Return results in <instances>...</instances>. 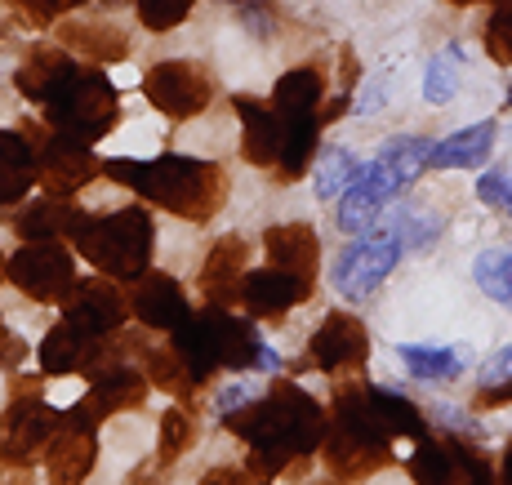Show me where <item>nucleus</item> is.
I'll return each instance as SVG.
<instances>
[{"mask_svg":"<svg viewBox=\"0 0 512 485\" xmlns=\"http://www.w3.org/2000/svg\"><path fill=\"white\" fill-rule=\"evenodd\" d=\"M36 187V147L27 134L0 130V205H18Z\"/></svg>","mask_w":512,"mask_h":485,"instance_id":"393cba45","label":"nucleus"},{"mask_svg":"<svg viewBox=\"0 0 512 485\" xmlns=\"http://www.w3.org/2000/svg\"><path fill=\"white\" fill-rule=\"evenodd\" d=\"M76 5H85V0H54V14H63V9H76Z\"/></svg>","mask_w":512,"mask_h":485,"instance_id":"8fccbe9b","label":"nucleus"},{"mask_svg":"<svg viewBox=\"0 0 512 485\" xmlns=\"http://www.w3.org/2000/svg\"><path fill=\"white\" fill-rule=\"evenodd\" d=\"M499 485H512V441L504 450V463H499Z\"/></svg>","mask_w":512,"mask_h":485,"instance_id":"09e8293b","label":"nucleus"},{"mask_svg":"<svg viewBox=\"0 0 512 485\" xmlns=\"http://www.w3.org/2000/svg\"><path fill=\"white\" fill-rule=\"evenodd\" d=\"M98 174V161L90 143H76L67 134L49 130L36 147V183L45 187V196H72Z\"/></svg>","mask_w":512,"mask_h":485,"instance_id":"9b49d317","label":"nucleus"},{"mask_svg":"<svg viewBox=\"0 0 512 485\" xmlns=\"http://www.w3.org/2000/svg\"><path fill=\"white\" fill-rule=\"evenodd\" d=\"M508 103H512V89H508Z\"/></svg>","mask_w":512,"mask_h":485,"instance_id":"5fc2aeb1","label":"nucleus"},{"mask_svg":"<svg viewBox=\"0 0 512 485\" xmlns=\"http://www.w3.org/2000/svg\"><path fill=\"white\" fill-rule=\"evenodd\" d=\"M0 276H5V259H0Z\"/></svg>","mask_w":512,"mask_h":485,"instance_id":"864d4df0","label":"nucleus"},{"mask_svg":"<svg viewBox=\"0 0 512 485\" xmlns=\"http://www.w3.org/2000/svg\"><path fill=\"white\" fill-rule=\"evenodd\" d=\"M415 485H464V463L455 454V441H432V432L410 454Z\"/></svg>","mask_w":512,"mask_h":485,"instance_id":"c85d7f7f","label":"nucleus"},{"mask_svg":"<svg viewBox=\"0 0 512 485\" xmlns=\"http://www.w3.org/2000/svg\"><path fill=\"white\" fill-rule=\"evenodd\" d=\"M370 405H374L379 423L392 432V437H410V441L428 437V419L419 414L415 401L397 397V392H388V388H370Z\"/></svg>","mask_w":512,"mask_h":485,"instance_id":"7c9ffc66","label":"nucleus"},{"mask_svg":"<svg viewBox=\"0 0 512 485\" xmlns=\"http://www.w3.org/2000/svg\"><path fill=\"white\" fill-rule=\"evenodd\" d=\"M232 112L241 116V152L250 165L259 170H277V156H281V116L272 103L250 94H236L232 98Z\"/></svg>","mask_w":512,"mask_h":485,"instance_id":"dca6fc26","label":"nucleus"},{"mask_svg":"<svg viewBox=\"0 0 512 485\" xmlns=\"http://www.w3.org/2000/svg\"><path fill=\"white\" fill-rule=\"evenodd\" d=\"M143 94H147V103L161 116H170V121H192V116H201L205 107H210L214 81L201 63L174 58V63H156L152 72L143 76Z\"/></svg>","mask_w":512,"mask_h":485,"instance_id":"1a4fd4ad","label":"nucleus"},{"mask_svg":"<svg viewBox=\"0 0 512 485\" xmlns=\"http://www.w3.org/2000/svg\"><path fill=\"white\" fill-rule=\"evenodd\" d=\"M196 0H139V23L147 32H174L187 23Z\"/></svg>","mask_w":512,"mask_h":485,"instance_id":"e433bc0d","label":"nucleus"},{"mask_svg":"<svg viewBox=\"0 0 512 485\" xmlns=\"http://www.w3.org/2000/svg\"><path fill=\"white\" fill-rule=\"evenodd\" d=\"M72 245L81 250V259H90L103 276H112V281H134V276H143L147 263H152L156 223L143 205H125V210L103 214V219L85 214L72 232Z\"/></svg>","mask_w":512,"mask_h":485,"instance_id":"20e7f679","label":"nucleus"},{"mask_svg":"<svg viewBox=\"0 0 512 485\" xmlns=\"http://www.w3.org/2000/svg\"><path fill=\"white\" fill-rule=\"evenodd\" d=\"M223 428L250 445V477H285V468L308 463L326 437V410L294 383H272V392L254 405H236L223 414Z\"/></svg>","mask_w":512,"mask_h":485,"instance_id":"f257e3e1","label":"nucleus"},{"mask_svg":"<svg viewBox=\"0 0 512 485\" xmlns=\"http://www.w3.org/2000/svg\"><path fill=\"white\" fill-rule=\"evenodd\" d=\"M125 316H130V303H125V294L116 290L112 281H103V276L76 281L72 294L63 299V321L72 325L76 334H85V339H107V334H116L125 325Z\"/></svg>","mask_w":512,"mask_h":485,"instance_id":"9d476101","label":"nucleus"},{"mask_svg":"<svg viewBox=\"0 0 512 485\" xmlns=\"http://www.w3.org/2000/svg\"><path fill=\"white\" fill-rule=\"evenodd\" d=\"M125 352H134V356H139V361L147 365V383H156V388L174 392L179 401H187V397L196 392L192 374H187V365L179 361V352H174L170 339L156 343V339H147V334H130V339H125Z\"/></svg>","mask_w":512,"mask_h":485,"instance_id":"5701e85b","label":"nucleus"},{"mask_svg":"<svg viewBox=\"0 0 512 485\" xmlns=\"http://www.w3.org/2000/svg\"><path fill=\"white\" fill-rule=\"evenodd\" d=\"M236 299H241V308L250 312L254 321H281L294 303L312 299V281L281 272V267H259V272H245L241 276Z\"/></svg>","mask_w":512,"mask_h":485,"instance_id":"4468645a","label":"nucleus"},{"mask_svg":"<svg viewBox=\"0 0 512 485\" xmlns=\"http://www.w3.org/2000/svg\"><path fill=\"white\" fill-rule=\"evenodd\" d=\"M125 303H130V312L139 316L147 330H161V334H170L174 325H183L187 316H192L183 285L174 281V276H165V272L134 276V290H130V299Z\"/></svg>","mask_w":512,"mask_h":485,"instance_id":"2eb2a0df","label":"nucleus"},{"mask_svg":"<svg viewBox=\"0 0 512 485\" xmlns=\"http://www.w3.org/2000/svg\"><path fill=\"white\" fill-rule=\"evenodd\" d=\"M196 441V428H192V414L187 410H165L161 414V445H156V459L170 468L174 459H183Z\"/></svg>","mask_w":512,"mask_h":485,"instance_id":"c9c22d12","label":"nucleus"},{"mask_svg":"<svg viewBox=\"0 0 512 485\" xmlns=\"http://www.w3.org/2000/svg\"><path fill=\"white\" fill-rule=\"evenodd\" d=\"M321 98H326V76H321V67H294V72H285L277 89H272L277 116L321 112Z\"/></svg>","mask_w":512,"mask_h":485,"instance_id":"c756f323","label":"nucleus"},{"mask_svg":"<svg viewBox=\"0 0 512 485\" xmlns=\"http://www.w3.org/2000/svg\"><path fill=\"white\" fill-rule=\"evenodd\" d=\"M401 227H374L361 241H352L334 263V290L343 299H366L379 290V281H388V272L401 259Z\"/></svg>","mask_w":512,"mask_h":485,"instance_id":"423d86ee","label":"nucleus"},{"mask_svg":"<svg viewBox=\"0 0 512 485\" xmlns=\"http://www.w3.org/2000/svg\"><path fill=\"white\" fill-rule=\"evenodd\" d=\"M107 178L121 187H134L143 201L179 214L187 223H205L223 210L228 201V174L214 161L196 156H156V161H107Z\"/></svg>","mask_w":512,"mask_h":485,"instance_id":"f03ea898","label":"nucleus"},{"mask_svg":"<svg viewBox=\"0 0 512 485\" xmlns=\"http://www.w3.org/2000/svg\"><path fill=\"white\" fill-rule=\"evenodd\" d=\"M428 152H432L428 138H392L379 156L392 165V170H397L401 183H415V178L428 170Z\"/></svg>","mask_w":512,"mask_h":485,"instance_id":"f704fd0d","label":"nucleus"},{"mask_svg":"<svg viewBox=\"0 0 512 485\" xmlns=\"http://www.w3.org/2000/svg\"><path fill=\"white\" fill-rule=\"evenodd\" d=\"M58 41L76 54L94 58V63H121L130 58V36L116 23H103V18H76V23L58 27Z\"/></svg>","mask_w":512,"mask_h":485,"instance_id":"b1692460","label":"nucleus"},{"mask_svg":"<svg viewBox=\"0 0 512 485\" xmlns=\"http://www.w3.org/2000/svg\"><path fill=\"white\" fill-rule=\"evenodd\" d=\"M201 485H250V472L245 468H210L201 477Z\"/></svg>","mask_w":512,"mask_h":485,"instance_id":"c03bdc74","label":"nucleus"},{"mask_svg":"<svg viewBox=\"0 0 512 485\" xmlns=\"http://www.w3.org/2000/svg\"><path fill=\"white\" fill-rule=\"evenodd\" d=\"M321 450H326L330 472H334V477H343V481L374 477L379 468H388V463H392V450H379V445H366V441H352V437H343V432H334V428H326Z\"/></svg>","mask_w":512,"mask_h":485,"instance_id":"a878e982","label":"nucleus"},{"mask_svg":"<svg viewBox=\"0 0 512 485\" xmlns=\"http://www.w3.org/2000/svg\"><path fill=\"white\" fill-rule=\"evenodd\" d=\"M499 379H512V348H504L486 365V383H499Z\"/></svg>","mask_w":512,"mask_h":485,"instance_id":"a18cd8bd","label":"nucleus"},{"mask_svg":"<svg viewBox=\"0 0 512 485\" xmlns=\"http://www.w3.org/2000/svg\"><path fill=\"white\" fill-rule=\"evenodd\" d=\"M477 285L490 294L495 303L512 308V250H486L477 254V267H472Z\"/></svg>","mask_w":512,"mask_h":485,"instance_id":"72a5a7b5","label":"nucleus"},{"mask_svg":"<svg viewBox=\"0 0 512 485\" xmlns=\"http://www.w3.org/2000/svg\"><path fill=\"white\" fill-rule=\"evenodd\" d=\"M94 463H98L94 432H81V428H67V423H58L54 437H49V445H45L49 485H85V477L94 472Z\"/></svg>","mask_w":512,"mask_h":485,"instance_id":"f3484780","label":"nucleus"},{"mask_svg":"<svg viewBox=\"0 0 512 485\" xmlns=\"http://www.w3.org/2000/svg\"><path fill=\"white\" fill-rule=\"evenodd\" d=\"M504 405H512V379L481 383V392L472 397V410H504Z\"/></svg>","mask_w":512,"mask_h":485,"instance_id":"ea45409f","label":"nucleus"},{"mask_svg":"<svg viewBox=\"0 0 512 485\" xmlns=\"http://www.w3.org/2000/svg\"><path fill=\"white\" fill-rule=\"evenodd\" d=\"M45 121L54 134H67L76 143L94 147L98 138H107L116 130V121H121V94H116V85L98 67L76 63L72 76L45 103Z\"/></svg>","mask_w":512,"mask_h":485,"instance_id":"39448f33","label":"nucleus"},{"mask_svg":"<svg viewBox=\"0 0 512 485\" xmlns=\"http://www.w3.org/2000/svg\"><path fill=\"white\" fill-rule=\"evenodd\" d=\"M495 5H504V0H495Z\"/></svg>","mask_w":512,"mask_h":485,"instance_id":"6e6d98bb","label":"nucleus"},{"mask_svg":"<svg viewBox=\"0 0 512 485\" xmlns=\"http://www.w3.org/2000/svg\"><path fill=\"white\" fill-rule=\"evenodd\" d=\"M170 343L179 352V361L187 365L196 388L210 383L219 370H254V356L263 348L259 330L250 321L214 308V303L205 312H192L183 325H174Z\"/></svg>","mask_w":512,"mask_h":485,"instance_id":"7ed1b4c3","label":"nucleus"},{"mask_svg":"<svg viewBox=\"0 0 512 485\" xmlns=\"http://www.w3.org/2000/svg\"><path fill=\"white\" fill-rule=\"evenodd\" d=\"M499 210H508V214H512V183H508V196H504V205H499Z\"/></svg>","mask_w":512,"mask_h":485,"instance_id":"3c124183","label":"nucleus"},{"mask_svg":"<svg viewBox=\"0 0 512 485\" xmlns=\"http://www.w3.org/2000/svg\"><path fill=\"white\" fill-rule=\"evenodd\" d=\"M27 356V343L18 339V334L5 330V321H0V370H18Z\"/></svg>","mask_w":512,"mask_h":485,"instance_id":"a19ab883","label":"nucleus"},{"mask_svg":"<svg viewBox=\"0 0 512 485\" xmlns=\"http://www.w3.org/2000/svg\"><path fill=\"white\" fill-rule=\"evenodd\" d=\"M401 187H406V183H401L397 170H392L383 156H379V161H370V165H361L357 178L343 187L339 232H370V227L379 223V210L401 192Z\"/></svg>","mask_w":512,"mask_h":485,"instance_id":"f8f14e48","label":"nucleus"},{"mask_svg":"<svg viewBox=\"0 0 512 485\" xmlns=\"http://www.w3.org/2000/svg\"><path fill=\"white\" fill-rule=\"evenodd\" d=\"M147 401V379L130 365H112L107 374L90 379V392H85V410H90L94 423H103L107 414H121V410H143Z\"/></svg>","mask_w":512,"mask_h":485,"instance_id":"6ab92c4d","label":"nucleus"},{"mask_svg":"<svg viewBox=\"0 0 512 485\" xmlns=\"http://www.w3.org/2000/svg\"><path fill=\"white\" fill-rule=\"evenodd\" d=\"M18 5L27 9L32 23H49V18H54V0H18Z\"/></svg>","mask_w":512,"mask_h":485,"instance_id":"49530a36","label":"nucleus"},{"mask_svg":"<svg viewBox=\"0 0 512 485\" xmlns=\"http://www.w3.org/2000/svg\"><path fill=\"white\" fill-rule=\"evenodd\" d=\"M263 250H268L272 267L290 276H303V281L317 285V267H321V241L308 223H277L263 232Z\"/></svg>","mask_w":512,"mask_h":485,"instance_id":"a211bd4d","label":"nucleus"},{"mask_svg":"<svg viewBox=\"0 0 512 485\" xmlns=\"http://www.w3.org/2000/svg\"><path fill=\"white\" fill-rule=\"evenodd\" d=\"M486 54L495 63H512V0L495 5V14L486 18Z\"/></svg>","mask_w":512,"mask_h":485,"instance_id":"4c0bfd02","label":"nucleus"},{"mask_svg":"<svg viewBox=\"0 0 512 485\" xmlns=\"http://www.w3.org/2000/svg\"><path fill=\"white\" fill-rule=\"evenodd\" d=\"M450 5H477V0H450Z\"/></svg>","mask_w":512,"mask_h":485,"instance_id":"603ef678","label":"nucleus"},{"mask_svg":"<svg viewBox=\"0 0 512 485\" xmlns=\"http://www.w3.org/2000/svg\"><path fill=\"white\" fill-rule=\"evenodd\" d=\"M85 219V210H76L72 196H41V201L23 205L14 219L18 241H63L76 232V223Z\"/></svg>","mask_w":512,"mask_h":485,"instance_id":"4be33fe9","label":"nucleus"},{"mask_svg":"<svg viewBox=\"0 0 512 485\" xmlns=\"http://www.w3.org/2000/svg\"><path fill=\"white\" fill-rule=\"evenodd\" d=\"M366 356H370L366 325H361L352 312H330L326 321H321V330L312 334L303 361H308L312 370L339 374V370H361V365H366Z\"/></svg>","mask_w":512,"mask_h":485,"instance_id":"ddd939ff","label":"nucleus"},{"mask_svg":"<svg viewBox=\"0 0 512 485\" xmlns=\"http://www.w3.org/2000/svg\"><path fill=\"white\" fill-rule=\"evenodd\" d=\"M54 428H58V410L41 392H14L9 410L0 414V463H9V468H32L45 454Z\"/></svg>","mask_w":512,"mask_h":485,"instance_id":"6e6552de","label":"nucleus"},{"mask_svg":"<svg viewBox=\"0 0 512 485\" xmlns=\"http://www.w3.org/2000/svg\"><path fill=\"white\" fill-rule=\"evenodd\" d=\"M490 147H495V121L472 125V130H459L441 138V143H432L428 165H437V170H477V165H486Z\"/></svg>","mask_w":512,"mask_h":485,"instance_id":"bb28decb","label":"nucleus"},{"mask_svg":"<svg viewBox=\"0 0 512 485\" xmlns=\"http://www.w3.org/2000/svg\"><path fill=\"white\" fill-rule=\"evenodd\" d=\"M241 276H245V241L241 236L214 241L210 254H205V263H201V294L214 303V308H228V303H236Z\"/></svg>","mask_w":512,"mask_h":485,"instance_id":"412c9836","label":"nucleus"},{"mask_svg":"<svg viewBox=\"0 0 512 485\" xmlns=\"http://www.w3.org/2000/svg\"><path fill=\"white\" fill-rule=\"evenodd\" d=\"M401 361L410 365V374L423 383H446L464 374V356L450 348H401Z\"/></svg>","mask_w":512,"mask_h":485,"instance_id":"2f4dec72","label":"nucleus"},{"mask_svg":"<svg viewBox=\"0 0 512 485\" xmlns=\"http://www.w3.org/2000/svg\"><path fill=\"white\" fill-rule=\"evenodd\" d=\"M165 481H170V472H165L161 459H143L139 468L125 477V485H165Z\"/></svg>","mask_w":512,"mask_h":485,"instance_id":"79ce46f5","label":"nucleus"},{"mask_svg":"<svg viewBox=\"0 0 512 485\" xmlns=\"http://www.w3.org/2000/svg\"><path fill=\"white\" fill-rule=\"evenodd\" d=\"M72 58H67V49L63 45H32L27 49V58L18 63V72H14V85H18V94L23 98H32V103H49V98L58 94V85L72 76Z\"/></svg>","mask_w":512,"mask_h":485,"instance_id":"aec40b11","label":"nucleus"},{"mask_svg":"<svg viewBox=\"0 0 512 485\" xmlns=\"http://www.w3.org/2000/svg\"><path fill=\"white\" fill-rule=\"evenodd\" d=\"M477 196H481L486 205H495V210H499V205H504V196H508V178H504V174H486V178L477 183Z\"/></svg>","mask_w":512,"mask_h":485,"instance_id":"37998d69","label":"nucleus"},{"mask_svg":"<svg viewBox=\"0 0 512 485\" xmlns=\"http://www.w3.org/2000/svg\"><path fill=\"white\" fill-rule=\"evenodd\" d=\"M277 365H281V356L272 352L268 343H263V348H259V356H254V370H277Z\"/></svg>","mask_w":512,"mask_h":485,"instance_id":"de8ad7c7","label":"nucleus"},{"mask_svg":"<svg viewBox=\"0 0 512 485\" xmlns=\"http://www.w3.org/2000/svg\"><path fill=\"white\" fill-rule=\"evenodd\" d=\"M357 170H361V161L348 152V147H326V152H321V161H317V174H312V183H317V196H321V201L339 196L343 187L357 178Z\"/></svg>","mask_w":512,"mask_h":485,"instance_id":"473e14b6","label":"nucleus"},{"mask_svg":"<svg viewBox=\"0 0 512 485\" xmlns=\"http://www.w3.org/2000/svg\"><path fill=\"white\" fill-rule=\"evenodd\" d=\"M90 352H94V339H85V334H76L67 321H58L41 343V374L45 379H58V374H85Z\"/></svg>","mask_w":512,"mask_h":485,"instance_id":"cd10ccee","label":"nucleus"},{"mask_svg":"<svg viewBox=\"0 0 512 485\" xmlns=\"http://www.w3.org/2000/svg\"><path fill=\"white\" fill-rule=\"evenodd\" d=\"M5 276L32 303H63L76 285V259L63 250V241H27L18 254H9Z\"/></svg>","mask_w":512,"mask_h":485,"instance_id":"0eeeda50","label":"nucleus"},{"mask_svg":"<svg viewBox=\"0 0 512 485\" xmlns=\"http://www.w3.org/2000/svg\"><path fill=\"white\" fill-rule=\"evenodd\" d=\"M455 63H459L455 49L441 54V58H432L428 85H423V98H428V103H450V94H455Z\"/></svg>","mask_w":512,"mask_h":485,"instance_id":"58836bf2","label":"nucleus"}]
</instances>
